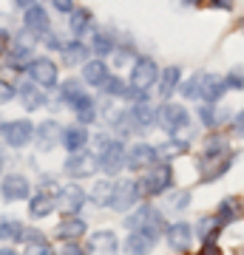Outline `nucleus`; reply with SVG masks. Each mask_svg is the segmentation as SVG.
Instances as JSON below:
<instances>
[{"label": "nucleus", "instance_id": "nucleus-43", "mask_svg": "<svg viewBox=\"0 0 244 255\" xmlns=\"http://www.w3.org/2000/svg\"><path fill=\"white\" fill-rule=\"evenodd\" d=\"M102 91L108 94V97H125V85H122V80H117V77H108L105 85H102Z\"/></svg>", "mask_w": 244, "mask_h": 255}, {"label": "nucleus", "instance_id": "nucleus-9", "mask_svg": "<svg viewBox=\"0 0 244 255\" xmlns=\"http://www.w3.org/2000/svg\"><path fill=\"white\" fill-rule=\"evenodd\" d=\"M57 210L63 213V216H77L82 210V204H85V193L77 187V184H68L65 190H60V196H57Z\"/></svg>", "mask_w": 244, "mask_h": 255}, {"label": "nucleus", "instance_id": "nucleus-29", "mask_svg": "<svg viewBox=\"0 0 244 255\" xmlns=\"http://www.w3.org/2000/svg\"><path fill=\"white\" fill-rule=\"evenodd\" d=\"M151 247H154V238H151V236H145V233H136V230H134V236L128 238L125 250H128L131 255H142V253H148Z\"/></svg>", "mask_w": 244, "mask_h": 255}, {"label": "nucleus", "instance_id": "nucleus-1", "mask_svg": "<svg viewBox=\"0 0 244 255\" xmlns=\"http://www.w3.org/2000/svg\"><path fill=\"white\" fill-rule=\"evenodd\" d=\"M125 227L136 230V233H145V236H151L156 241V238L165 233V219H162V213H159L156 207L142 204L134 216H128V219H125Z\"/></svg>", "mask_w": 244, "mask_h": 255}, {"label": "nucleus", "instance_id": "nucleus-30", "mask_svg": "<svg viewBox=\"0 0 244 255\" xmlns=\"http://www.w3.org/2000/svg\"><path fill=\"white\" fill-rule=\"evenodd\" d=\"M54 207H57V204L48 199L45 193H43V196H34V199L28 201V210H31V216H34V219H45V216H48Z\"/></svg>", "mask_w": 244, "mask_h": 255}, {"label": "nucleus", "instance_id": "nucleus-26", "mask_svg": "<svg viewBox=\"0 0 244 255\" xmlns=\"http://www.w3.org/2000/svg\"><path fill=\"white\" fill-rule=\"evenodd\" d=\"M111 199H114V184L111 182H97L94 190H91V201L97 207H111Z\"/></svg>", "mask_w": 244, "mask_h": 255}, {"label": "nucleus", "instance_id": "nucleus-54", "mask_svg": "<svg viewBox=\"0 0 244 255\" xmlns=\"http://www.w3.org/2000/svg\"><path fill=\"white\" fill-rule=\"evenodd\" d=\"M0 170H3V159H0Z\"/></svg>", "mask_w": 244, "mask_h": 255}, {"label": "nucleus", "instance_id": "nucleus-15", "mask_svg": "<svg viewBox=\"0 0 244 255\" xmlns=\"http://www.w3.org/2000/svg\"><path fill=\"white\" fill-rule=\"evenodd\" d=\"M60 142H63V128H60V122L48 119V122H43V125L37 128V145H40V150H51Z\"/></svg>", "mask_w": 244, "mask_h": 255}, {"label": "nucleus", "instance_id": "nucleus-4", "mask_svg": "<svg viewBox=\"0 0 244 255\" xmlns=\"http://www.w3.org/2000/svg\"><path fill=\"white\" fill-rule=\"evenodd\" d=\"M230 164H233L230 150H227V153H205L202 162H199L202 179H205V182H216V179H222V176L230 170Z\"/></svg>", "mask_w": 244, "mask_h": 255}, {"label": "nucleus", "instance_id": "nucleus-18", "mask_svg": "<svg viewBox=\"0 0 244 255\" xmlns=\"http://www.w3.org/2000/svg\"><path fill=\"white\" fill-rule=\"evenodd\" d=\"M128 119H131V130L134 133H139V130H148V128H154V119H156V114L145 102H139L134 111H128Z\"/></svg>", "mask_w": 244, "mask_h": 255}, {"label": "nucleus", "instance_id": "nucleus-40", "mask_svg": "<svg viewBox=\"0 0 244 255\" xmlns=\"http://www.w3.org/2000/svg\"><path fill=\"white\" fill-rule=\"evenodd\" d=\"M188 204H190V193H188V190L173 193L171 199H168V213H182Z\"/></svg>", "mask_w": 244, "mask_h": 255}, {"label": "nucleus", "instance_id": "nucleus-37", "mask_svg": "<svg viewBox=\"0 0 244 255\" xmlns=\"http://www.w3.org/2000/svg\"><path fill=\"white\" fill-rule=\"evenodd\" d=\"M65 63L68 65H77V63H82L85 57H88V48L82 46V43H71V46H65Z\"/></svg>", "mask_w": 244, "mask_h": 255}, {"label": "nucleus", "instance_id": "nucleus-12", "mask_svg": "<svg viewBox=\"0 0 244 255\" xmlns=\"http://www.w3.org/2000/svg\"><path fill=\"white\" fill-rule=\"evenodd\" d=\"M117 233H111V230H100V233H94V236L88 238V244H85V250L94 255H111L117 253Z\"/></svg>", "mask_w": 244, "mask_h": 255}, {"label": "nucleus", "instance_id": "nucleus-50", "mask_svg": "<svg viewBox=\"0 0 244 255\" xmlns=\"http://www.w3.org/2000/svg\"><path fill=\"white\" fill-rule=\"evenodd\" d=\"M179 6H199V3H205V0H176Z\"/></svg>", "mask_w": 244, "mask_h": 255}, {"label": "nucleus", "instance_id": "nucleus-3", "mask_svg": "<svg viewBox=\"0 0 244 255\" xmlns=\"http://www.w3.org/2000/svg\"><path fill=\"white\" fill-rule=\"evenodd\" d=\"M173 184V170L171 164H154L151 170H148V176L142 179V193H148V196H162L168 187Z\"/></svg>", "mask_w": 244, "mask_h": 255}, {"label": "nucleus", "instance_id": "nucleus-13", "mask_svg": "<svg viewBox=\"0 0 244 255\" xmlns=\"http://www.w3.org/2000/svg\"><path fill=\"white\" fill-rule=\"evenodd\" d=\"M94 170H97V162H94V156L88 153H77L65 162V173L74 176V179H88V176H94Z\"/></svg>", "mask_w": 244, "mask_h": 255}, {"label": "nucleus", "instance_id": "nucleus-23", "mask_svg": "<svg viewBox=\"0 0 244 255\" xmlns=\"http://www.w3.org/2000/svg\"><path fill=\"white\" fill-rule=\"evenodd\" d=\"M91 23H94V14H91L88 9H82V6H77V9H71V20H68V28H71V34H85L91 28Z\"/></svg>", "mask_w": 244, "mask_h": 255}, {"label": "nucleus", "instance_id": "nucleus-48", "mask_svg": "<svg viewBox=\"0 0 244 255\" xmlns=\"http://www.w3.org/2000/svg\"><path fill=\"white\" fill-rule=\"evenodd\" d=\"M60 11H65V14H71V9H74V0H51Z\"/></svg>", "mask_w": 244, "mask_h": 255}, {"label": "nucleus", "instance_id": "nucleus-34", "mask_svg": "<svg viewBox=\"0 0 244 255\" xmlns=\"http://www.w3.org/2000/svg\"><path fill=\"white\" fill-rule=\"evenodd\" d=\"M23 227L11 219H0V241H20Z\"/></svg>", "mask_w": 244, "mask_h": 255}, {"label": "nucleus", "instance_id": "nucleus-41", "mask_svg": "<svg viewBox=\"0 0 244 255\" xmlns=\"http://www.w3.org/2000/svg\"><path fill=\"white\" fill-rule=\"evenodd\" d=\"M227 150H230V145L225 136H210L205 142V153H227Z\"/></svg>", "mask_w": 244, "mask_h": 255}, {"label": "nucleus", "instance_id": "nucleus-49", "mask_svg": "<svg viewBox=\"0 0 244 255\" xmlns=\"http://www.w3.org/2000/svg\"><path fill=\"white\" fill-rule=\"evenodd\" d=\"M233 130H236V133H244V111L233 119Z\"/></svg>", "mask_w": 244, "mask_h": 255}, {"label": "nucleus", "instance_id": "nucleus-32", "mask_svg": "<svg viewBox=\"0 0 244 255\" xmlns=\"http://www.w3.org/2000/svg\"><path fill=\"white\" fill-rule=\"evenodd\" d=\"M219 230H222V224H219V219L216 216H205V219L199 221V224H196V236L202 238V241H210V238H216V233Z\"/></svg>", "mask_w": 244, "mask_h": 255}, {"label": "nucleus", "instance_id": "nucleus-16", "mask_svg": "<svg viewBox=\"0 0 244 255\" xmlns=\"http://www.w3.org/2000/svg\"><path fill=\"white\" fill-rule=\"evenodd\" d=\"M23 23H26L28 31H34V34H45L48 28H51V23H48V11L43 9V6H26V11H23Z\"/></svg>", "mask_w": 244, "mask_h": 255}, {"label": "nucleus", "instance_id": "nucleus-17", "mask_svg": "<svg viewBox=\"0 0 244 255\" xmlns=\"http://www.w3.org/2000/svg\"><path fill=\"white\" fill-rule=\"evenodd\" d=\"M168 244L176 250V253H185V250H190V241H193V230H190V224H185V221H176V224H171L168 227Z\"/></svg>", "mask_w": 244, "mask_h": 255}, {"label": "nucleus", "instance_id": "nucleus-38", "mask_svg": "<svg viewBox=\"0 0 244 255\" xmlns=\"http://www.w3.org/2000/svg\"><path fill=\"white\" fill-rule=\"evenodd\" d=\"M20 94H23V108H26V111H34V108H40V105H43V97H40L31 85H26V82H23Z\"/></svg>", "mask_w": 244, "mask_h": 255}, {"label": "nucleus", "instance_id": "nucleus-7", "mask_svg": "<svg viewBox=\"0 0 244 255\" xmlns=\"http://www.w3.org/2000/svg\"><path fill=\"white\" fill-rule=\"evenodd\" d=\"M139 193H142V184L122 179V182L114 184V199H111V207H114V210H128V207H134L136 199H139Z\"/></svg>", "mask_w": 244, "mask_h": 255}, {"label": "nucleus", "instance_id": "nucleus-2", "mask_svg": "<svg viewBox=\"0 0 244 255\" xmlns=\"http://www.w3.org/2000/svg\"><path fill=\"white\" fill-rule=\"evenodd\" d=\"M188 111H185V105H173V102H168V105H162V108L156 111V125H162V130H168V133H179V130H188Z\"/></svg>", "mask_w": 244, "mask_h": 255}, {"label": "nucleus", "instance_id": "nucleus-36", "mask_svg": "<svg viewBox=\"0 0 244 255\" xmlns=\"http://www.w3.org/2000/svg\"><path fill=\"white\" fill-rule=\"evenodd\" d=\"M182 97L185 100H202V74L190 77L188 82H182Z\"/></svg>", "mask_w": 244, "mask_h": 255}, {"label": "nucleus", "instance_id": "nucleus-39", "mask_svg": "<svg viewBox=\"0 0 244 255\" xmlns=\"http://www.w3.org/2000/svg\"><path fill=\"white\" fill-rule=\"evenodd\" d=\"M91 48H94L97 54H111V51H114V40H111L108 34H102V31H94Z\"/></svg>", "mask_w": 244, "mask_h": 255}, {"label": "nucleus", "instance_id": "nucleus-42", "mask_svg": "<svg viewBox=\"0 0 244 255\" xmlns=\"http://www.w3.org/2000/svg\"><path fill=\"white\" fill-rule=\"evenodd\" d=\"M9 63L14 65V68H23V71H26V65L31 63V60H28V48L17 46V48H14V51L9 54Z\"/></svg>", "mask_w": 244, "mask_h": 255}, {"label": "nucleus", "instance_id": "nucleus-10", "mask_svg": "<svg viewBox=\"0 0 244 255\" xmlns=\"http://www.w3.org/2000/svg\"><path fill=\"white\" fill-rule=\"evenodd\" d=\"M156 159H159L156 147L139 142V145H134L131 150H128V164L125 167H131V170H145V167H154Z\"/></svg>", "mask_w": 244, "mask_h": 255}, {"label": "nucleus", "instance_id": "nucleus-22", "mask_svg": "<svg viewBox=\"0 0 244 255\" xmlns=\"http://www.w3.org/2000/svg\"><path fill=\"white\" fill-rule=\"evenodd\" d=\"M85 221L77 219V216H65V221L57 227V238H63V241H74V238H80L85 233Z\"/></svg>", "mask_w": 244, "mask_h": 255}, {"label": "nucleus", "instance_id": "nucleus-19", "mask_svg": "<svg viewBox=\"0 0 244 255\" xmlns=\"http://www.w3.org/2000/svg\"><path fill=\"white\" fill-rule=\"evenodd\" d=\"M105 80H108V68H105V63H102V60H88V63L82 65V82L102 88V85H105Z\"/></svg>", "mask_w": 244, "mask_h": 255}, {"label": "nucleus", "instance_id": "nucleus-51", "mask_svg": "<svg viewBox=\"0 0 244 255\" xmlns=\"http://www.w3.org/2000/svg\"><path fill=\"white\" fill-rule=\"evenodd\" d=\"M65 253H68V255H77V253H80V247H77V244H65Z\"/></svg>", "mask_w": 244, "mask_h": 255}, {"label": "nucleus", "instance_id": "nucleus-6", "mask_svg": "<svg viewBox=\"0 0 244 255\" xmlns=\"http://www.w3.org/2000/svg\"><path fill=\"white\" fill-rule=\"evenodd\" d=\"M159 80V68H156V63L151 60V57H139L134 63V71H131V85L134 88H151L154 82Z\"/></svg>", "mask_w": 244, "mask_h": 255}, {"label": "nucleus", "instance_id": "nucleus-53", "mask_svg": "<svg viewBox=\"0 0 244 255\" xmlns=\"http://www.w3.org/2000/svg\"><path fill=\"white\" fill-rule=\"evenodd\" d=\"M31 3H34V0H17V6H23V9H26V6H31Z\"/></svg>", "mask_w": 244, "mask_h": 255}, {"label": "nucleus", "instance_id": "nucleus-24", "mask_svg": "<svg viewBox=\"0 0 244 255\" xmlns=\"http://www.w3.org/2000/svg\"><path fill=\"white\" fill-rule=\"evenodd\" d=\"M71 108H74V114H77V119H80L82 125H91V122L97 119V105H94V100H91V97H85V94L74 102Z\"/></svg>", "mask_w": 244, "mask_h": 255}, {"label": "nucleus", "instance_id": "nucleus-14", "mask_svg": "<svg viewBox=\"0 0 244 255\" xmlns=\"http://www.w3.org/2000/svg\"><path fill=\"white\" fill-rule=\"evenodd\" d=\"M0 196L6 201H20V199H26L28 196V182H26V176H20V173H11L3 179V184H0Z\"/></svg>", "mask_w": 244, "mask_h": 255}, {"label": "nucleus", "instance_id": "nucleus-35", "mask_svg": "<svg viewBox=\"0 0 244 255\" xmlns=\"http://www.w3.org/2000/svg\"><path fill=\"white\" fill-rule=\"evenodd\" d=\"M60 94H63V102H65V105H74V102H77V100L82 97V85H80V80H68V82H63Z\"/></svg>", "mask_w": 244, "mask_h": 255}, {"label": "nucleus", "instance_id": "nucleus-27", "mask_svg": "<svg viewBox=\"0 0 244 255\" xmlns=\"http://www.w3.org/2000/svg\"><path fill=\"white\" fill-rule=\"evenodd\" d=\"M20 241L26 244V250H40V253H51V247H48V241L43 238V233H40V230H23Z\"/></svg>", "mask_w": 244, "mask_h": 255}, {"label": "nucleus", "instance_id": "nucleus-47", "mask_svg": "<svg viewBox=\"0 0 244 255\" xmlns=\"http://www.w3.org/2000/svg\"><path fill=\"white\" fill-rule=\"evenodd\" d=\"M210 9H225V11H230L233 9V0H205Z\"/></svg>", "mask_w": 244, "mask_h": 255}, {"label": "nucleus", "instance_id": "nucleus-33", "mask_svg": "<svg viewBox=\"0 0 244 255\" xmlns=\"http://www.w3.org/2000/svg\"><path fill=\"white\" fill-rule=\"evenodd\" d=\"M222 117H227V111H216L213 108V102H208V105H202L199 108V119L205 128H216L219 122H222Z\"/></svg>", "mask_w": 244, "mask_h": 255}, {"label": "nucleus", "instance_id": "nucleus-28", "mask_svg": "<svg viewBox=\"0 0 244 255\" xmlns=\"http://www.w3.org/2000/svg\"><path fill=\"white\" fill-rule=\"evenodd\" d=\"M216 219H219V224H222V227L233 224V221L239 219V201H236V199L222 201V204H219V210H216Z\"/></svg>", "mask_w": 244, "mask_h": 255}, {"label": "nucleus", "instance_id": "nucleus-52", "mask_svg": "<svg viewBox=\"0 0 244 255\" xmlns=\"http://www.w3.org/2000/svg\"><path fill=\"white\" fill-rule=\"evenodd\" d=\"M6 40H9V37H6V31H3V28H0V51H3V46H6Z\"/></svg>", "mask_w": 244, "mask_h": 255}, {"label": "nucleus", "instance_id": "nucleus-44", "mask_svg": "<svg viewBox=\"0 0 244 255\" xmlns=\"http://www.w3.org/2000/svg\"><path fill=\"white\" fill-rule=\"evenodd\" d=\"M225 82H227V88H236V91H239V88H244V77H242V71H233Z\"/></svg>", "mask_w": 244, "mask_h": 255}, {"label": "nucleus", "instance_id": "nucleus-11", "mask_svg": "<svg viewBox=\"0 0 244 255\" xmlns=\"http://www.w3.org/2000/svg\"><path fill=\"white\" fill-rule=\"evenodd\" d=\"M128 164V150H125V145H122V142H111L108 147H105V153H102V170H105V173H119V170H122V167H125Z\"/></svg>", "mask_w": 244, "mask_h": 255}, {"label": "nucleus", "instance_id": "nucleus-46", "mask_svg": "<svg viewBox=\"0 0 244 255\" xmlns=\"http://www.w3.org/2000/svg\"><path fill=\"white\" fill-rule=\"evenodd\" d=\"M11 97H14V88H11L9 82H3V80H0V105H3V102H9Z\"/></svg>", "mask_w": 244, "mask_h": 255}, {"label": "nucleus", "instance_id": "nucleus-8", "mask_svg": "<svg viewBox=\"0 0 244 255\" xmlns=\"http://www.w3.org/2000/svg\"><path fill=\"white\" fill-rule=\"evenodd\" d=\"M0 130H3V136H6V142L11 147H26L31 142V133H34V128H31L28 119H14L9 125H3Z\"/></svg>", "mask_w": 244, "mask_h": 255}, {"label": "nucleus", "instance_id": "nucleus-20", "mask_svg": "<svg viewBox=\"0 0 244 255\" xmlns=\"http://www.w3.org/2000/svg\"><path fill=\"white\" fill-rule=\"evenodd\" d=\"M88 142L91 139H88V133H85V128L82 125H74V128H65L63 130V145H65V150H71V153L82 150Z\"/></svg>", "mask_w": 244, "mask_h": 255}, {"label": "nucleus", "instance_id": "nucleus-5", "mask_svg": "<svg viewBox=\"0 0 244 255\" xmlns=\"http://www.w3.org/2000/svg\"><path fill=\"white\" fill-rule=\"evenodd\" d=\"M26 74L28 80L37 82V85H43V88H54L57 85V65L48 60V57H37L31 63L26 65Z\"/></svg>", "mask_w": 244, "mask_h": 255}, {"label": "nucleus", "instance_id": "nucleus-31", "mask_svg": "<svg viewBox=\"0 0 244 255\" xmlns=\"http://www.w3.org/2000/svg\"><path fill=\"white\" fill-rule=\"evenodd\" d=\"M188 142H182V139H171V142H165L162 147H156V153L162 156V162H168V159H173V156H182L188 153Z\"/></svg>", "mask_w": 244, "mask_h": 255}, {"label": "nucleus", "instance_id": "nucleus-21", "mask_svg": "<svg viewBox=\"0 0 244 255\" xmlns=\"http://www.w3.org/2000/svg\"><path fill=\"white\" fill-rule=\"evenodd\" d=\"M225 88H227V82L219 80L216 74H202V100L216 102L225 94Z\"/></svg>", "mask_w": 244, "mask_h": 255}, {"label": "nucleus", "instance_id": "nucleus-45", "mask_svg": "<svg viewBox=\"0 0 244 255\" xmlns=\"http://www.w3.org/2000/svg\"><path fill=\"white\" fill-rule=\"evenodd\" d=\"M91 145H94V150H97V153H105V147H108L111 142H108V136H105V133H97Z\"/></svg>", "mask_w": 244, "mask_h": 255}, {"label": "nucleus", "instance_id": "nucleus-55", "mask_svg": "<svg viewBox=\"0 0 244 255\" xmlns=\"http://www.w3.org/2000/svg\"><path fill=\"white\" fill-rule=\"evenodd\" d=\"M242 31H244V20H242Z\"/></svg>", "mask_w": 244, "mask_h": 255}, {"label": "nucleus", "instance_id": "nucleus-25", "mask_svg": "<svg viewBox=\"0 0 244 255\" xmlns=\"http://www.w3.org/2000/svg\"><path fill=\"white\" fill-rule=\"evenodd\" d=\"M179 80H182V71L176 68V65L165 68V71H162V80H159V97H171V94L176 91Z\"/></svg>", "mask_w": 244, "mask_h": 255}]
</instances>
